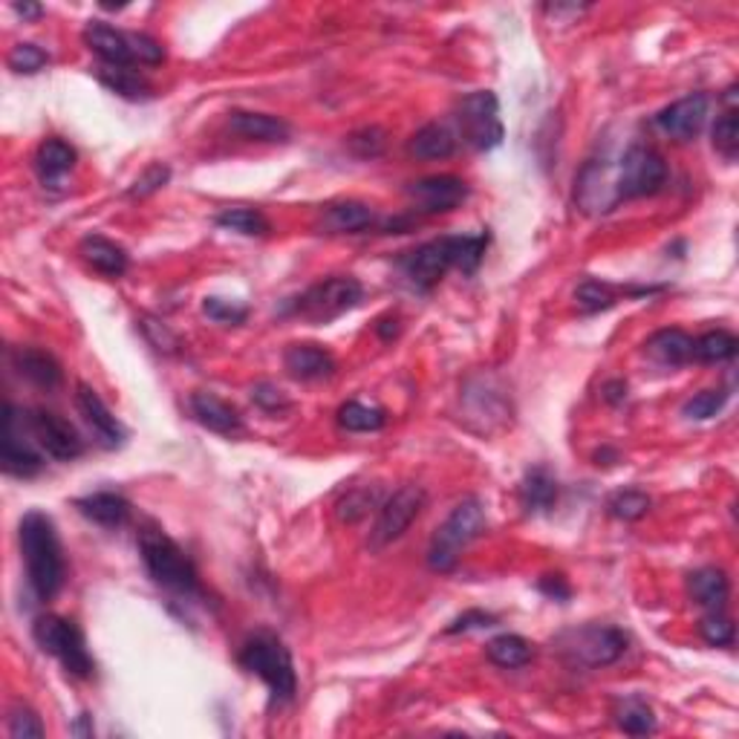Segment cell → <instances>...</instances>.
Segmentation results:
<instances>
[{
	"label": "cell",
	"instance_id": "obj_1",
	"mask_svg": "<svg viewBox=\"0 0 739 739\" xmlns=\"http://www.w3.org/2000/svg\"><path fill=\"white\" fill-rule=\"evenodd\" d=\"M489 232L480 234H457V237H436V240L422 243L416 249L405 251L399 257V266L405 272L407 281L416 289H434L443 281L448 269H459L462 275H474L483 264L485 249H489Z\"/></svg>",
	"mask_w": 739,
	"mask_h": 739
},
{
	"label": "cell",
	"instance_id": "obj_2",
	"mask_svg": "<svg viewBox=\"0 0 739 739\" xmlns=\"http://www.w3.org/2000/svg\"><path fill=\"white\" fill-rule=\"evenodd\" d=\"M18 544L26 563V581L41 601L55 598L64 586L67 567L53 517L44 512H26L18 526Z\"/></svg>",
	"mask_w": 739,
	"mask_h": 739
},
{
	"label": "cell",
	"instance_id": "obj_3",
	"mask_svg": "<svg viewBox=\"0 0 739 739\" xmlns=\"http://www.w3.org/2000/svg\"><path fill=\"white\" fill-rule=\"evenodd\" d=\"M139 555L156 586L173 592L179 598H200L203 595L194 561L159 526H145L139 531Z\"/></svg>",
	"mask_w": 739,
	"mask_h": 739
},
{
	"label": "cell",
	"instance_id": "obj_4",
	"mask_svg": "<svg viewBox=\"0 0 739 739\" xmlns=\"http://www.w3.org/2000/svg\"><path fill=\"white\" fill-rule=\"evenodd\" d=\"M237 662L243 670L264 679L269 696H272V705H287V702L295 699L298 673L295 664H292V653L275 632H255V636L246 638Z\"/></svg>",
	"mask_w": 739,
	"mask_h": 739
},
{
	"label": "cell",
	"instance_id": "obj_5",
	"mask_svg": "<svg viewBox=\"0 0 739 739\" xmlns=\"http://www.w3.org/2000/svg\"><path fill=\"white\" fill-rule=\"evenodd\" d=\"M489 520H485V506L477 497H468L454 506V512L445 517V523L430 537L428 567L434 572H454L459 563V555L468 544H474L483 535Z\"/></svg>",
	"mask_w": 739,
	"mask_h": 739
},
{
	"label": "cell",
	"instance_id": "obj_6",
	"mask_svg": "<svg viewBox=\"0 0 739 739\" xmlns=\"http://www.w3.org/2000/svg\"><path fill=\"white\" fill-rule=\"evenodd\" d=\"M32 638L44 653L55 656L61 668L76 679H90L96 673V662L87 650L85 632L78 630V624L61 615H41L32 624Z\"/></svg>",
	"mask_w": 739,
	"mask_h": 739
},
{
	"label": "cell",
	"instance_id": "obj_7",
	"mask_svg": "<svg viewBox=\"0 0 739 739\" xmlns=\"http://www.w3.org/2000/svg\"><path fill=\"white\" fill-rule=\"evenodd\" d=\"M365 298V287L350 275H333L324 281L312 283L301 295L289 304V312H295L312 324H329L341 318L344 312L356 310Z\"/></svg>",
	"mask_w": 739,
	"mask_h": 739
},
{
	"label": "cell",
	"instance_id": "obj_8",
	"mask_svg": "<svg viewBox=\"0 0 739 739\" xmlns=\"http://www.w3.org/2000/svg\"><path fill=\"white\" fill-rule=\"evenodd\" d=\"M668 163L664 156L659 154L650 145H630L624 150L622 163H618V171H615V194H618V203L622 200H641V197L659 194L664 186H668Z\"/></svg>",
	"mask_w": 739,
	"mask_h": 739
},
{
	"label": "cell",
	"instance_id": "obj_9",
	"mask_svg": "<svg viewBox=\"0 0 739 739\" xmlns=\"http://www.w3.org/2000/svg\"><path fill=\"white\" fill-rule=\"evenodd\" d=\"M561 650L569 662L578 668H609L627 650V636L618 627H604V624H586L578 630H569L561 636Z\"/></svg>",
	"mask_w": 739,
	"mask_h": 739
},
{
	"label": "cell",
	"instance_id": "obj_10",
	"mask_svg": "<svg viewBox=\"0 0 739 739\" xmlns=\"http://www.w3.org/2000/svg\"><path fill=\"white\" fill-rule=\"evenodd\" d=\"M425 503H428V491L413 483L402 485L390 497H384V503L379 506L373 531H370V549L379 552L384 546L396 544L399 537L411 529L413 520L425 512Z\"/></svg>",
	"mask_w": 739,
	"mask_h": 739
},
{
	"label": "cell",
	"instance_id": "obj_11",
	"mask_svg": "<svg viewBox=\"0 0 739 739\" xmlns=\"http://www.w3.org/2000/svg\"><path fill=\"white\" fill-rule=\"evenodd\" d=\"M457 122L462 136L477 150H494L506 136V127L500 122V102L491 90H477L466 96L457 108Z\"/></svg>",
	"mask_w": 739,
	"mask_h": 739
},
{
	"label": "cell",
	"instance_id": "obj_12",
	"mask_svg": "<svg viewBox=\"0 0 739 739\" xmlns=\"http://www.w3.org/2000/svg\"><path fill=\"white\" fill-rule=\"evenodd\" d=\"M416 214H451L468 200V182L454 177V173H436V177H422L405 188Z\"/></svg>",
	"mask_w": 739,
	"mask_h": 739
},
{
	"label": "cell",
	"instance_id": "obj_13",
	"mask_svg": "<svg viewBox=\"0 0 739 739\" xmlns=\"http://www.w3.org/2000/svg\"><path fill=\"white\" fill-rule=\"evenodd\" d=\"M26 422H30V430L35 434L41 448H44L53 459L72 462V459H78L85 454V439H81V434L72 428V422H67L64 416H58V413L38 407V411H32L30 416H26Z\"/></svg>",
	"mask_w": 739,
	"mask_h": 739
},
{
	"label": "cell",
	"instance_id": "obj_14",
	"mask_svg": "<svg viewBox=\"0 0 739 739\" xmlns=\"http://www.w3.org/2000/svg\"><path fill=\"white\" fill-rule=\"evenodd\" d=\"M0 466L18 480H30L44 468L32 445L18 434V411L12 405L3 407V419H0Z\"/></svg>",
	"mask_w": 739,
	"mask_h": 739
},
{
	"label": "cell",
	"instance_id": "obj_15",
	"mask_svg": "<svg viewBox=\"0 0 739 739\" xmlns=\"http://www.w3.org/2000/svg\"><path fill=\"white\" fill-rule=\"evenodd\" d=\"M710 99L705 93H691L682 96L679 102L668 104V108L656 116V127L662 133H668L670 139L676 142H691L699 136L705 119H708Z\"/></svg>",
	"mask_w": 739,
	"mask_h": 739
},
{
	"label": "cell",
	"instance_id": "obj_16",
	"mask_svg": "<svg viewBox=\"0 0 739 739\" xmlns=\"http://www.w3.org/2000/svg\"><path fill=\"white\" fill-rule=\"evenodd\" d=\"M76 405L81 411V416H85L87 425H90V430L96 434V439H99V445H104V448H119V445L125 443V425L113 416V411L104 405L102 396L90 384H78Z\"/></svg>",
	"mask_w": 739,
	"mask_h": 739
},
{
	"label": "cell",
	"instance_id": "obj_17",
	"mask_svg": "<svg viewBox=\"0 0 739 739\" xmlns=\"http://www.w3.org/2000/svg\"><path fill=\"white\" fill-rule=\"evenodd\" d=\"M575 200L586 214H607V211H613V205L618 203V194H615V177H609L607 165H586L581 177H578Z\"/></svg>",
	"mask_w": 739,
	"mask_h": 739
},
{
	"label": "cell",
	"instance_id": "obj_18",
	"mask_svg": "<svg viewBox=\"0 0 739 739\" xmlns=\"http://www.w3.org/2000/svg\"><path fill=\"white\" fill-rule=\"evenodd\" d=\"M283 367L298 382H318L335 373V358L318 344H289L283 352Z\"/></svg>",
	"mask_w": 739,
	"mask_h": 739
},
{
	"label": "cell",
	"instance_id": "obj_19",
	"mask_svg": "<svg viewBox=\"0 0 739 739\" xmlns=\"http://www.w3.org/2000/svg\"><path fill=\"white\" fill-rule=\"evenodd\" d=\"M81 38L90 49H93L102 64L108 67H133V53L131 41H127V32L116 30V26L104 24V21H90L81 32Z\"/></svg>",
	"mask_w": 739,
	"mask_h": 739
},
{
	"label": "cell",
	"instance_id": "obj_20",
	"mask_svg": "<svg viewBox=\"0 0 739 739\" xmlns=\"http://www.w3.org/2000/svg\"><path fill=\"white\" fill-rule=\"evenodd\" d=\"M12 367L41 390H55L64 382V370L53 352L41 347H15L12 350Z\"/></svg>",
	"mask_w": 739,
	"mask_h": 739
},
{
	"label": "cell",
	"instance_id": "obj_21",
	"mask_svg": "<svg viewBox=\"0 0 739 739\" xmlns=\"http://www.w3.org/2000/svg\"><path fill=\"white\" fill-rule=\"evenodd\" d=\"M78 255L85 257L87 266H93L96 272L104 278H122L131 266L125 246H119L116 240H110L104 234H87L85 240L78 243Z\"/></svg>",
	"mask_w": 739,
	"mask_h": 739
},
{
	"label": "cell",
	"instance_id": "obj_22",
	"mask_svg": "<svg viewBox=\"0 0 739 739\" xmlns=\"http://www.w3.org/2000/svg\"><path fill=\"white\" fill-rule=\"evenodd\" d=\"M191 413H194V419L203 425V428L214 430V434L232 436L243 428V419L237 407H232L226 399L214 396V393H205V390H197L191 393Z\"/></svg>",
	"mask_w": 739,
	"mask_h": 739
},
{
	"label": "cell",
	"instance_id": "obj_23",
	"mask_svg": "<svg viewBox=\"0 0 739 739\" xmlns=\"http://www.w3.org/2000/svg\"><path fill=\"white\" fill-rule=\"evenodd\" d=\"M78 514H85L87 520L99 523L104 529H119L131 520V503H127L122 494L116 491H96V494H87V497L76 500Z\"/></svg>",
	"mask_w": 739,
	"mask_h": 739
},
{
	"label": "cell",
	"instance_id": "obj_24",
	"mask_svg": "<svg viewBox=\"0 0 739 739\" xmlns=\"http://www.w3.org/2000/svg\"><path fill=\"white\" fill-rule=\"evenodd\" d=\"M76 163H78L76 148H72L70 142L58 139V136L44 139L38 145V150H35V171H38L41 182L49 188L58 186V182L76 168Z\"/></svg>",
	"mask_w": 739,
	"mask_h": 739
},
{
	"label": "cell",
	"instance_id": "obj_25",
	"mask_svg": "<svg viewBox=\"0 0 739 739\" xmlns=\"http://www.w3.org/2000/svg\"><path fill=\"white\" fill-rule=\"evenodd\" d=\"M376 226V211L358 200H341L324 209L321 228L327 234H358Z\"/></svg>",
	"mask_w": 739,
	"mask_h": 739
},
{
	"label": "cell",
	"instance_id": "obj_26",
	"mask_svg": "<svg viewBox=\"0 0 739 739\" xmlns=\"http://www.w3.org/2000/svg\"><path fill=\"white\" fill-rule=\"evenodd\" d=\"M558 494H561V485H558V477L549 471L546 466H535L526 471L520 483V503L529 514H546L552 512L555 503H558Z\"/></svg>",
	"mask_w": 739,
	"mask_h": 739
},
{
	"label": "cell",
	"instance_id": "obj_27",
	"mask_svg": "<svg viewBox=\"0 0 739 739\" xmlns=\"http://www.w3.org/2000/svg\"><path fill=\"white\" fill-rule=\"evenodd\" d=\"M687 590H691V598L699 607L708 609V613H725V604H728V595H731V581H728L723 569L702 567L691 575Z\"/></svg>",
	"mask_w": 739,
	"mask_h": 739
},
{
	"label": "cell",
	"instance_id": "obj_28",
	"mask_svg": "<svg viewBox=\"0 0 739 739\" xmlns=\"http://www.w3.org/2000/svg\"><path fill=\"white\" fill-rule=\"evenodd\" d=\"M228 127L240 139L249 142H287L289 125L283 119L269 116V113H249V110H234L228 116Z\"/></svg>",
	"mask_w": 739,
	"mask_h": 739
},
{
	"label": "cell",
	"instance_id": "obj_29",
	"mask_svg": "<svg viewBox=\"0 0 739 739\" xmlns=\"http://www.w3.org/2000/svg\"><path fill=\"white\" fill-rule=\"evenodd\" d=\"M647 356L662 367H682L693 358V338L685 329H659L647 338Z\"/></svg>",
	"mask_w": 739,
	"mask_h": 739
},
{
	"label": "cell",
	"instance_id": "obj_30",
	"mask_svg": "<svg viewBox=\"0 0 739 739\" xmlns=\"http://www.w3.org/2000/svg\"><path fill=\"white\" fill-rule=\"evenodd\" d=\"M457 150V133L451 131L443 122H430V125L419 127L413 133L411 142H407V154L416 156V159H448Z\"/></svg>",
	"mask_w": 739,
	"mask_h": 739
},
{
	"label": "cell",
	"instance_id": "obj_31",
	"mask_svg": "<svg viewBox=\"0 0 739 739\" xmlns=\"http://www.w3.org/2000/svg\"><path fill=\"white\" fill-rule=\"evenodd\" d=\"M384 503V491L382 485H352L347 494H344L338 503H335V514H338V520L341 523H358L361 517L373 512L376 506H382Z\"/></svg>",
	"mask_w": 739,
	"mask_h": 739
},
{
	"label": "cell",
	"instance_id": "obj_32",
	"mask_svg": "<svg viewBox=\"0 0 739 739\" xmlns=\"http://www.w3.org/2000/svg\"><path fill=\"white\" fill-rule=\"evenodd\" d=\"M485 653L497 668L506 670H517L526 668L531 662V656H535V647L526 641L523 636H514V632H503V636L491 638L489 647H485Z\"/></svg>",
	"mask_w": 739,
	"mask_h": 739
},
{
	"label": "cell",
	"instance_id": "obj_33",
	"mask_svg": "<svg viewBox=\"0 0 739 739\" xmlns=\"http://www.w3.org/2000/svg\"><path fill=\"white\" fill-rule=\"evenodd\" d=\"M99 81H102L108 90H113L122 99H133V102H139V99H148L150 96V85L145 81V76L133 70V67H108L102 64L99 67Z\"/></svg>",
	"mask_w": 739,
	"mask_h": 739
},
{
	"label": "cell",
	"instance_id": "obj_34",
	"mask_svg": "<svg viewBox=\"0 0 739 739\" xmlns=\"http://www.w3.org/2000/svg\"><path fill=\"white\" fill-rule=\"evenodd\" d=\"M338 425L350 434H370V430H382L388 425V413L376 405L365 402H344L338 407Z\"/></svg>",
	"mask_w": 739,
	"mask_h": 739
},
{
	"label": "cell",
	"instance_id": "obj_35",
	"mask_svg": "<svg viewBox=\"0 0 739 739\" xmlns=\"http://www.w3.org/2000/svg\"><path fill=\"white\" fill-rule=\"evenodd\" d=\"M217 226L226 228V232L243 234V237H266L269 234V220H266L264 211L246 209V205H237V209H223L217 214Z\"/></svg>",
	"mask_w": 739,
	"mask_h": 739
},
{
	"label": "cell",
	"instance_id": "obj_36",
	"mask_svg": "<svg viewBox=\"0 0 739 739\" xmlns=\"http://www.w3.org/2000/svg\"><path fill=\"white\" fill-rule=\"evenodd\" d=\"M615 723H618V728H622L624 734H632V737H647V734L656 731L653 708H650L645 699H638V696L624 699L622 705H618V710H615Z\"/></svg>",
	"mask_w": 739,
	"mask_h": 739
},
{
	"label": "cell",
	"instance_id": "obj_37",
	"mask_svg": "<svg viewBox=\"0 0 739 739\" xmlns=\"http://www.w3.org/2000/svg\"><path fill=\"white\" fill-rule=\"evenodd\" d=\"M737 338L728 329H710L693 341V356L708 365H719V361H731L737 356Z\"/></svg>",
	"mask_w": 739,
	"mask_h": 739
},
{
	"label": "cell",
	"instance_id": "obj_38",
	"mask_svg": "<svg viewBox=\"0 0 739 739\" xmlns=\"http://www.w3.org/2000/svg\"><path fill=\"white\" fill-rule=\"evenodd\" d=\"M650 506H653V500L647 497L645 491H638V489L615 491L613 497L607 500V512L613 514L615 520H624V523L641 520V517L650 512Z\"/></svg>",
	"mask_w": 739,
	"mask_h": 739
},
{
	"label": "cell",
	"instance_id": "obj_39",
	"mask_svg": "<svg viewBox=\"0 0 739 739\" xmlns=\"http://www.w3.org/2000/svg\"><path fill=\"white\" fill-rule=\"evenodd\" d=\"M710 136H714L716 154L725 156L728 163H734V159H737V154H739V116H737V110H734V108L725 110L723 116L716 119L714 133H710Z\"/></svg>",
	"mask_w": 739,
	"mask_h": 739
},
{
	"label": "cell",
	"instance_id": "obj_40",
	"mask_svg": "<svg viewBox=\"0 0 739 739\" xmlns=\"http://www.w3.org/2000/svg\"><path fill=\"white\" fill-rule=\"evenodd\" d=\"M9 70L18 72V76H35L49 64V53L41 49L38 44H15L9 49Z\"/></svg>",
	"mask_w": 739,
	"mask_h": 739
},
{
	"label": "cell",
	"instance_id": "obj_41",
	"mask_svg": "<svg viewBox=\"0 0 739 739\" xmlns=\"http://www.w3.org/2000/svg\"><path fill=\"white\" fill-rule=\"evenodd\" d=\"M728 405V390H702L693 399H687L682 413L687 419H714L716 413H723V407Z\"/></svg>",
	"mask_w": 739,
	"mask_h": 739
},
{
	"label": "cell",
	"instance_id": "obj_42",
	"mask_svg": "<svg viewBox=\"0 0 739 739\" xmlns=\"http://www.w3.org/2000/svg\"><path fill=\"white\" fill-rule=\"evenodd\" d=\"M7 731L12 739H41L47 734V728H44V723H41V716L35 710L18 702L15 708L9 710Z\"/></svg>",
	"mask_w": 739,
	"mask_h": 739
},
{
	"label": "cell",
	"instance_id": "obj_43",
	"mask_svg": "<svg viewBox=\"0 0 739 739\" xmlns=\"http://www.w3.org/2000/svg\"><path fill=\"white\" fill-rule=\"evenodd\" d=\"M347 148L358 156V159H376L382 156L388 148V133L382 127H361V131L347 136Z\"/></svg>",
	"mask_w": 739,
	"mask_h": 739
},
{
	"label": "cell",
	"instance_id": "obj_44",
	"mask_svg": "<svg viewBox=\"0 0 739 739\" xmlns=\"http://www.w3.org/2000/svg\"><path fill=\"white\" fill-rule=\"evenodd\" d=\"M575 301L584 312H601V310H609V306L618 301V292H615L609 283L584 281L575 289Z\"/></svg>",
	"mask_w": 739,
	"mask_h": 739
},
{
	"label": "cell",
	"instance_id": "obj_45",
	"mask_svg": "<svg viewBox=\"0 0 739 739\" xmlns=\"http://www.w3.org/2000/svg\"><path fill=\"white\" fill-rule=\"evenodd\" d=\"M203 312L211 321L217 324H226V327H237L243 321L249 318V306L237 304V301H228V298L211 295L203 301Z\"/></svg>",
	"mask_w": 739,
	"mask_h": 739
},
{
	"label": "cell",
	"instance_id": "obj_46",
	"mask_svg": "<svg viewBox=\"0 0 739 739\" xmlns=\"http://www.w3.org/2000/svg\"><path fill=\"white\" fill-rule=\"evenodd\" d=\"M168 179H171V168H168V165L163 163L148 165V168L139 173V179L127 188V197H131V200H145V197L156 194L159 188L168 186Z\"/></svg>",
	"mask_w": 739,
	"mask_h": 739
},
{
	"label": "cell",
	"instance_id": "obj_47",
	"mask_svg": "<svg viewBox=\"0 0 739 739\" xmlns=\"http://www.w3.org/2000/svg\"><path fill=\"white\" fill-rule=\"evenodd\" d=\"M699 636L710 647H731L734 645V624L725 613H708L699 622Z\"/></svg>",
	"mask_w": 739,
	"mask_h": 739
},
{
	"label": "cell",
	"instance_id": "obj_48",
	"mask_svg": "<svg viewBox=\"0 0 739 739\" xmlns=\"http://www.w3.org/2000/svg\"><path fill=\"white\" fill-rule=\"evenodd\" d=\"M127 41H131V53H133V64H145V67H156V64L165 61V49L163 44L145 32H127Z\"/></svg>",
	"mask_w": 739,
	"mask_h": 739
},
{
	"label": "cell",
	"instance_id": "obj_49",
	"mask_svg": "<svg viewBox=\"0 0 739 739\" xmlns=\"http://www.w3.org/2000/svg\"><path fill=\"white\" fill-rule=\"evenodd\" d=\"M251 402L266 413H281L289 407L287 393L272 382H257L255 388H251Z\"/></svg>",
	"mask_w": 739,
	"mask_h": 739
},
{
	"label": "cell",
	"instance_id": "obj_50",
	"mask_svg": "<svg viewBox=\"0 0 739 739\" xmlns=\"http://www.w3.org/2000/svg\"><path fill=\"white\" fill-rule=\"evenodd\" d=\"M497 624V618L491 613H485V609H468V613H462L459 618H454V624L448 627V636H457V632H471V630H485V627H494Z\"/></svg>",
	"mask_w": 739,
	"mask_h": 739
},
{
	"label": "cell",
	"instance_id": "obj_51",
	"mask_svg": "<svg viewBox=\"0 0 739 739\" xmlns=\"http://www.w3.org/2000/svg\"><path fill=\"white\" fill-rule=\"evenodd\" d=\"M142 329H145L148 341L154 344L159 352H177L179 338L171 333V329L165 327V324H159V321H150V318H142Z\"/></svg>",
	"mask_w": 739,
	"mask_h": 739
},
{
	"label": "cell",
	"instance_id": "obj_52",
	"mask_svg": "<svg viewBox=\"0 0 739 739\" xmlns=\"http://www.w3.org/2000/svg\"><path fill=\"white\" fill-rule=\"evenodd\" d=\"M537 590L544 592L546 598L561 601V604L572 598V586L567 584V578L563 575H544L540 581H537Z\"/></svg>",
	"mask_w": 739,
	"mask_h": 739
},
{
	"label": "cell",
	"instance_id": "obj_53",
	"mask_svg": "<svg viewBox=\"0 0 739 739\" xmlns=\"http://www.w3.org/2000/svg\"><path fill=\"white\" fill-rule=\"evenodd\" d=\"M604 399H607L609 405H622L624 399H627V382H624V379H615V382L604 384Z\"/></svg>",
	"mask_w": 739,
	"mask_h": 739
},
{
	"label": "cell",
	"instance_id": "obj_54",
	"mask_svg": "<svg viewBox=\"0 0 739 739\" xmlns=\"http://www.w3.org/2000/svg\"><path fill=\"white\" fill-rule=\"evenodd\" d=\"M376 333H379V338H382V341H393V338L399 335V318H396V315L379 318V324H376Z\"/></svg>",
	"mask_w": 739,
	"mask_h": 739
},
{
	"label": "cell",
	"instance_id": "obj_55",
	"mask_svg": "<svg viewBox=\"0 0 739 739\" xmlns=\"http://www.w3.org/2000/svg\"><path fill=\"white\" fill-rule=\"evenodd\" d=\"M12 9H15L18 15H24V18H41V15H44V7H38V3H15Z\"/></svg>",
	"mask_w": 739,
	"mask_h": 739
}]
</instances>
